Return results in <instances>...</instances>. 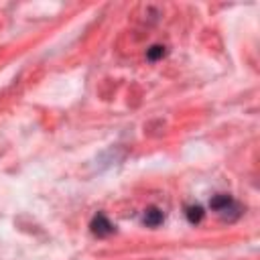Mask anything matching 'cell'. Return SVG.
Instances as JSON below:
<instances>
[{
	"label": "cell",
	"mask_w": 260,
	"mask_h": 260,
	"mask_svg": "<svg viewBox=\"0 0 260 260\" xmlns=\"http://www.w3.org/2000/svg\"><path fill=\"white\" fill-rule=\"evenodd\" d=\"M209 205H211V209H213L215 213H219V215L225 217V219H236V217L242 213V205H240L232 195H225V193H219V195L211 197Z\"/></svg>",
	"instance_id": "1"
},
{
	"label": "cell",
	"mask_w": 260,
	"mask_h": 260,
	"mask_svg": "<svg viewBox=\"0 0 260 260\" xmlns=\"http://www.w3.org/2000/svg\"><path fill=\"white\" fill-rule=\"evenodd\" d=\"M91 232H93L98 238H106V236L114 234V223H112L104 213H98V215L91 219Z\"/></svg>",
	"instance_id": "2"
},
{
	"label": "cell",
	"mask_w": 260,
	"mask_h": 260,
	"mask_svg": "<svg viewBox=\"0 0 260 260\" xmlns=\"http://www.w3.org/2000/svg\"><path fill=\"white\" fill-rule=\"evenodd\" d=\"M162 219H165V215H162L160 209H156V207H148V209H144L142 223H146L148 228H156V225H160Z\"/></svg>",
	"instance_id": "3"
},
{
	"label": "cell",
	"mask_w": 260,
	"mask_h": 260,
	"mask_svg": "<svg viewBox=\"0 0 260 260\" xmlns=\"http://www.w3.org/2000/svg\"><path fill=\"white\" fill-rule=\"evenodd\" d=\"M185 213H187V219H189L191 223H199V221L203 219V209H201L199 205H189Z\"/></svg>",
	"instance_id": "4"
},
{
	"label": "cell",
	"mask_w": 260,
	"mask_h": 260,
	"mask_svg": "<svg viewBox=\"0 0 260 260\" xmlns=\"http://www.w3.org/2000/svg\"><path fill=\"white\" fill-rule=\"evenodd\" d=\"M146 57H148L150 61H156V59L165 57V47H160V45H154V47H150V49L146 51Z\"/></svg>",
	"instance_id": "5"
}]
</instances>
